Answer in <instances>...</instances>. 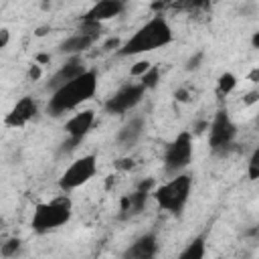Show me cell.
<instances>
[{
    "instance_id": "cell-5",
    "label": "cell",
    "mask_w": 259,
    "mask_h": 259,
    "mask_svg": "<svg viewBox=\"0 0 259 259\" xmlns=\"http://www.w3.org/2000/svg\"><path fill=\"white\" fill-rule=\"evenodd\" d=\"M237 136V125L233 123L229 111L225 107H221L212 121L208 123V146L214 154H227L229 148L233 146V140Z\"/></svg>"
},
{
    "instance_id": "cell-21",
    "label": "cell",
    "mask_w": 259,
    "mask_h": 259,
    "mask_svg": "<svg viewBox=\"0 0 259 259\" xmlns=\"http://www.w3.org/2000/svg\"><path fill=\"white\" fill-rule=\"evenodd\" d=\"M79 32H81V34H87V36H93V38H97V36L101 34V24H99V22L81 20V24H79Z\"/></svg>"
},
{
    "instance_id": "cell-4",
    "label": "cell",
    "mask_w": 259,
    "mask_h": 259,
    "mask_svg": "<svg viewBox=\"0 0 259 259\" xmlns=\"http://www.w3.org/2000/svg\"><path fill=\"white\" fill-rule=\"evenodd\" d=\"M190 188H192V176L182 172V174L172 176L166 184L158 186L152 194H154V198L162 210H168L172 214H180L188 202Z\"/></svg>"
},
{
    "instance_id": "cell-23",
    "label": "cell",
    "mask_w": 259,
    "mask_h": 259,
    "mask_svg": "<svg viewBox=\"0 0 259 259\" xmlns=\"http://www.w3.org/2000/svg\"><path fill=\"white\" fill-rule=\"evenodd\" d=\"M150 67H152V63H150V61H138V63L132 67L130 75H134V77H142Z\"/></svg>"
},
{
    "instance_id": "cell-6",
    "label": "cell",
    "mask_w": 259,
    "mask_h": 259,
    "mask_svg": "<svg viewBox=\"0 0 259 259\" xmlns=\"http://www.w3.org/2000/svg\"><path fill=\"white\" fill-rule=\"evenodd\" d=\"M192 160V134L190 132H180L164 152V168L168 174L176 176L182 174V170L190 164Z\"/></svg>"
},
{
    "instance_id": "cell-31",
    "label": "cell",
    "mask_w": 259,
    "mask_h": 259,
    "mask_svg": "<svg viewBox=\"0 0 259 259\" xmlns=\"http://www.w3.org/2000/svg\"><path fill=\"white\" fill-rule=\"evenodd\" d=\"M115 166H117V168H132L134 164H132V160H119Z\"/></svg>"
},
{
    "instance_id": "cell-10",
    "label": "cell",
    "mask_w": 259,
    "mask_h": 259,
    "mask_svg": "<svg viewBox=\"0 0 259 259\" xmlns=\"http://www.w3.org/2000/svg\"><path fill=\"white\" fill-rule=\"evenodd\" d=\"M38 113V105L30 95H24L16 101V105L6 113L4 123L8 127H24L30 119H34V115Z\"/></svg>"
},
{
    "instance_id": "cell-24",
    "label": "cell",
    "mask_w": 259,
    "mask_h": 259,
    "mask_svg": "<svg viewBox=\"0 0 259 259\" xmlns=\"http://www.w3.org/2000/svg\"><path fill=\"white\" fill-rule=\"evenodd\" d=\"M40 75H42V71H40V65L32 63V65H30V69H28V77H30L32 81H36V79H40Z\"/></svg>"
},
{
    "instance_id": "cell-18",
    "label": "cell",
    "mask_w": 259,
    "mask_h": 259,
    "mask_svg": "<svg viewBox=\"0 0 259 259\" xmlns=\"http://www.w3.org/2000/svg\"><path fill=\"white\" fill-rule=\"evenodd\" d=\"M158 77H160V69L152 65V67L140 77V85H142L146 91H148V89H154V87L158 85Z\"/></svg>"
},
{
    "instance_id": "cell-28",
    "label": "cell",
    "mask_w": 259,
    "mask_h": 259,
    "mask_svg": "<svg viewBox=\"0 0 259 259\" xmlns=\"http://www.w3.org/2000/svg\"><path fill=\"white\" fill-rule=\"evenodd\" d=\"M51 61V57L47 55V53H40V55H36V65H42V63H49Z\"/></svg>"
},
{
    "instance_id": "cell-9",
    "label": "cell",
    "mask_w": 259,
    "mask_h": 259,
    "mask_svg": "<svg viewBox=\"0 0 259 259\" xmlns=\"http://www.w3.org/2000/svg\"><path fill=\"white\" fill-rule=\"evenodd\" d=\"M152 184H154V180L148 178V180L140 182V186H138L134 192L121 196V200H119V219H121V221L134 219V217H138V214L144 210V206H146V202H148V196H150Z\"/></svg>"
},
{
    "instance_id": "cell-16",
    "label": "cell",
    "mask_w": 259,
    "mask_h": 259,
    "mask_svg": "<svg viewBox=\"0 0 259 259\" xmlns=\"http://www.w3.org/2000/svg\"><path fill=\"white\" fill-rule=\"evenodd\" d=\"M95 40H97V38H93V36H87V34L77 32V34H73V36H67V38L59 45V53L77 57V55H81L83 51H87Z\"/></svg>"
},
{
    "instance_id": "cell-14",
    "label": "cell",
    "mask_w": 259,
    "mask_h": 259,
    "mask_svg": "<svg viewBox=\"0 0 259 259\" xmlns=\"http://www.w3.org/2000/svg\"><path fill=\"white\" fill-rule=\"evenodd\" d=\"M93 121H95V111H93V109H83V111L75 113V115L65 123V132H67L69 140H73V142L79 144V142L89 134Z\"/></svg>"
},
{
    "instance_id": "cell-8",
    "label": "cell",
    "mask_w": 259,
    "mask_h": 259,
    "mask_svg": "<svg viewBox=\"0 0 259 259\" xmlns=\"http://www.w3.org/2000/svg\"><path fill=\"white\" fill-rule=\"evenodd\" d=\"M146 89L140 83H127L123 87H119L111 97H107L105 101V111L107 113H125L130 109H134L142 99H144Z\"/></svg>"
},
{
    "instance_id": "cell-29",
    "label": "cell",
    "mask_w": 259,
    "mask_h": 259,
    "mask_svg": "<svg viewBox=\"0 0 259 259\" xmlns=\"http://www.w3.org/2000/svg\"><path fill=\"white\" fill-rule=\"evenodd\" d=\"M176 99H178V101H188V93H186V89H178V91H176Z\"/></svg>"
},
{
    "instance_id": "cell-1",
    "label": "cell",
    "mask_w": 259,
    "mask_h": 259,
    "mask_svg": "<svg viewBox=\"0 0 259 259\" xmlns=\"http://www.w3.org/2000/svg\"><path fill=\"white\" fill-rule=\"evenodd\" d=\"M174 40V32L172 26L168 24V20L162 14H156L154 18H150L144 26H140L119 49L117 55L119 57H134V55H142V53H150L156 49H162L166 45H170Z\"/></svg>"
},
{
    "instance_id": "cell-13",
    "label": "cell",
    "mask_w": 259,
    "mask_h": 259,
    "mask_svg": "<svg viewBox=\"0 0 259 259\" xmlns=\"http://www.w3.org/2000/svg\"><path fill=\"white\" fill-rule=\"evenodd\" d=\"M158 251V239L154 233L138 237L130 247H125L121 259H154Z\"/></svg>"
},
{
    "instance_id": "cell-20",
    "label": "cell",
    "mask_w": 259,
    "mask_h": 259,
    "mask_svg": "<svg viewBox=\"0 0 259 259\" xmlns=\"http://www.w3.org/2000/svg\"><path fill=\"white\" fill-rule=\"evenodd\" d=\"M20 245H22V241L18 237H10L8 241H4L0 245V255L2 257H14L20 251Z\"/></svg>"
},
{
    "instance_id": "cell-12",
    "label": "cell",
    "mask_w": 259,
    "mask_h": 259,
    "mask_svg": "<svg viewBox=\"0 0 259 259\" xmlns=\"http://www.w3.org/2000/svg\"><path fill=\"white\" fill-rule=\"evenodd\" d=\"M123 10H125V4L121 0H99L85 12V16L81 20H89V22H99L101 24L103 20L119 16Z\"/></svg>"
},
{
    "instance_id": "cell-27",
    "label": "cell",
    "mask_w": 259,
    "mask_h": 259,
    "mask_svg": "<svg viewBox=\"0 0 259 259\" xmlns=\"http://www.w3.org/2000/svg\"><path fill=\"white\" fill-rule=\"evenodd\" d=\"M200 59H202V53H198L196 57H192V59L188 61V69H196V67H198V63H200Z\"/></svg>"
},
{
    "instance_id": "cell-17",
    "label": "cell",
    "mask_w": 259,
    "mask_h": 259,
    "mask_svg": "<svg viewBox=\"0 0 259 259\" xmlns=\"http://www.w3.org/2000/svg\"><path fill=\"white\" fill-rule=\"evenodd\" d=\"M204 253H206V239L204 235L192 239L180 253L176 259H204Z\"/></svg>"
},
{
    "instance_id": "cell-3",
    "label": "cell",
    "mask_w": 259,
    "mask_h": 259,
    "mask_svg": "<svg viewBox=\"0 0 259 259\" xmlns=\"http://www.w3.org/2000/svg\"><path fill=\"white\" fill-rule=\"evenodd\" d=\"M71 212H73V202L67 194H61L49 202H40L34 206V212H32V219H30V227L34 233L38 235H45V233H51L63 225L69 223L71 219Z\"/></svg>"
},
{
    "instance_id": "cell-11",
    "label": "cell",
    "mask_w": 259,
    "mask_h": 259,
    "mask_svg": "<svg viewBox=\"0 0 259 259\" xmlns=\"http://www.w3.org/2000/svg\"><path fill=\"white\" fill-rule=\"evenodd\" d=\"M87 71V67L83 65V61L79 59V57H71L53 77H51V81L47 83V89L53 93V91H57L59 87H63V85H67L69 81H73V79H77L79 75H83Z\"/></svg>"
},
{
    "instance_id": "cell-19",
    "label": "cell",
    "mask_w": 259,
    "mask_h": 259,
    "mask_svg": "<svg viewBox=\"0 0 259 259\" xmlns=\"http://www.w3.org/2000/svg\"><path fill=\"white\" fill-rule=\"evenodd\" d=\"M235 87H237V77L233 73H223L219 77V93L221 95H229Z\"/></svg>"
},
{
    "instance_id": "cell-25",
    "label": "cell",
    "mask_w": 259,
    "mask_h": 259,
    "mask_svg": "<svg viewBox=\"0 0 259 259\" xmlns=\"http://www.w3.org/2000/svg\"><path fill=\"white\" fill-rule=\"evenodd\" d=\"M8 40H10V32L6 28H0V49H4L8 45Z\"/></svg>"
},
{
    "instance_id": "cell-32",
    "label": "cell",
    "mask_w": 259,
    "mask_h": 259,
    "mask_svg": "<svg viewBox=\"0 0 259 259\" xmlns=\"http://www.w3.org/2000/svg\"><path fill=\"white\" fill-rule=\"evenodd\" d=\"M257 45H259V32L253 34V47H257Z\"/></svg>"
},
{
    "instance_id": "cell-30",
    "label": "cell",
    "mask_w": 259,
    "mask_h": 259,
    "mask_svg": "<svg viewBox=\"0 0 259 259\" xmlns=\"http://www.w3.org/2000/svg\"><path fill=\"white\" fill-rule=\"evenodd\" d=\"M206 127H208V123H206V121H198V123L194 125V134H200V132H204Z\"/></svg>"
},
{
    "instance_id": "cell-7",
    "label": "cell",
    "mask_w": 259,
    "mask_h": 259,
    "mask_svg": "<svg viewBox=\"0 0 259 259\" xmlns=\"http://www.w3.org/2000/svg\"><path fill=\"white\" fill-rule=\"evenodd\" d=\"M97 172V158L93 154L81 156L79 160H75L59 178V186L61 190L69 192L73 188H79L83 184H87Z\"/></svg>"
},
{
    "instance_id": "cell-15",
    "label": "cell",
    "mask_w": 259,
    "mask_h": 259,
    "mask_svg": "<svg viewBox=\"0 0 259 259\" xmlns=\"http://www.w3.org/2000/svg\"><path fill=\"white\" fill-rule=\"evenodd\" d=\"M144 134V117H132L117 132V144L123 148H132Z\"/></svg>"
},
{
    "instance_id": "cell-22",
    "label": "cell",
    "mask_w": 259,
    "mask_h": 259,
    "mask_svg": "<svg viewBox=\"0 0 259 259\" xmlns=\"http://www.w3.org/2000/svg\"><path fill=\"white\" fill-rule=\"evenodd\" d=\"M249 178L251 180H257L259 178V150L253 152L251 160H249Z\"/></svg>"
},
{
    "instance_id": "cell-2",
    "label": "cell",
    "mask_w": 259,
    "mask_h": 259,
    "mask_svg": "<svg viewBox=\"0 0 259 259\" xmlns=\"http://www.w3.org/2000/svg\"><path fill=\"white\" fill-rule=\"evenodd\" d=\"M95 91H97V73L93 69H87L77 79H73L67 85L53 91V95L47 103V111L55 117L61 113H67V111L79 107L83 101L91 99L95 95Z\"/></svg>"
},
{
    "instance_id": "cell-26",
    "label": "cell",
    "mask_w": 259,
    "mask_h": 259,
    "mask_svg": "<svg viewBox=\"0 0 259 259\" xmlns=\"http://www.w3.org/2000/svg\"><path fill=\"white\" fill-rule=\"evenodd\" d=\"M257 97H259V93H257V91H249V93L245 95V99H243V101H245V105H251V103H255V101H257Z\"/></svg>"
}]
</instances>
